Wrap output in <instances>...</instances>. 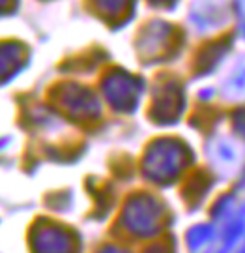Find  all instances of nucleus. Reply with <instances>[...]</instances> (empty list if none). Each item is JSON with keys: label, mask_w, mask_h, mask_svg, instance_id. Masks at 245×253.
Returning <instances> with one entry per match:
<instances>
[{"label": "nucleus", "mask_w": 245, "mask_h": 253, "mask_svg": "<svg viewBox=\"0 0 245 253\" xmlns=\"http://www.w3.org/2000/svg\"><path fill=\"white\" fill-rule=\"evenodd\" d=\"M244 36H245V23H244Z\"/></svg>", "instance_id": "f257e3e1"}]
</instances>
